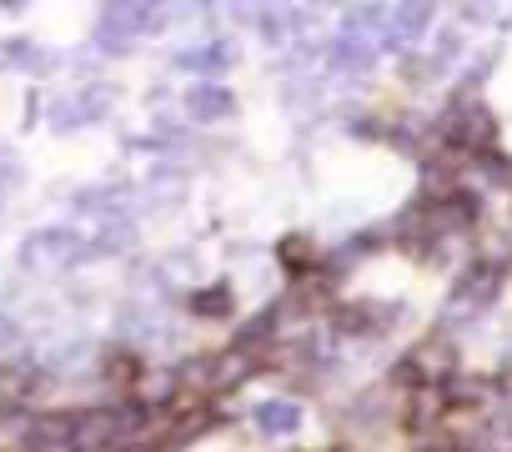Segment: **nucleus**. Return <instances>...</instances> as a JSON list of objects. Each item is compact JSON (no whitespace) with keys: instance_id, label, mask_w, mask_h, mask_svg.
<instances>
[{"instance_id":"obj_1","label":"nucleus","mask_w":512,"mask_h":452,"mask_svg":"<svg viewBox=\"0 0 512 452\" xmlns=\"http://www.w3.org/2000/svg\"><path fill=\"white\" fill-rule=\"evenodd\" d=\"M502 287H507V267L502 262H467L457 272L442 312H437V332H457V327L477 322L482 312H492L497 297H502Z\"/></svg>"},{"instance_id":"obj_2","label":"nucleus","mask_w":512,"mask_h":452,"mask_svg":"<svg viewBox=\"0 0 512 452\" xmlns=\"http://www.w3.org/2000/svg\"><path fill=\"white\" fill-rule=\"evenodd\" d=\"M402 317H407V302L402 297L397 302H387V297H357V302H337L327 312V327L337 337H347V342H377L392 327H402Z\"/></svg>"},{"instance_id":"obj_3","label":"nucleus","mask_w":512,"mask_h":452,"mask_svg":"<svg viewBox=\"0 0 512 452\" xmlns=\"http://www.w3.org/2000/svg\"><path fill=\"white\" fill-rule=\"evenodd\" d=\"M81 257H96V252H91V242L81 232H71V226H41V232H31L21 242V267L26 272H66Z\"/></svg>"},{"instance_id":"obj_4","label":"nucleus","mask_w":512,"mask_h":452,"mask_svg":"<svg viewBox=\"0 0 512 452\" xmlns=\"http://www.w3.org/2000/svg\"><path fill=\"white\" fill-rule=\"evenodd\" d=\"M171 66L186 71V76H201V81H221L226 71L241 66V46L231 36H216V41H201V46H181L171 56Z\"/></svg>"},{"instance_id":"obj_5","label":"nucleus","mask_w":512,"mask_h":452,"mask_svg":"<svg viewBox=\"0 0 512 452\" xmlns=\"http://www.w3.org/2000/svg\"><path fill=\"white\" fill-rule=\"evenodd\" d=\"M407 352H412V362H417V372H422L427 387H447L452 377H462V352H457V337L452 332H432V337H422Z\"/></svg>"},{"instance_id":"obj_6","label":"nucleus","mask_w":512,"mask_h":452,"mask_svg":"<svg viewBox=\"0 0 512 452\" xmlns=\"http://www.w3.org/2000/svg\"><path fill=\"white\" fill-rule=\"evenodd\" d=\"M447 417V392L442 387H417L402 397V417L397 427L412 437V442H437V427Z\"/></svg>"},{"instance_id":"obj_7","label":"nucleus","mask_w":512,"mask_h":452,"mask_svg":"<svg viewBox=\"0 0 512 452\" xmlns=\"http://www.w3.org/2000/svg\"><path fill=\"white\" fill-rule=\"evenodd\" d=\"M236 91L231 86H221V81H196V86H186V96H181V116L186 121H196V126H216V121H231L236 116Z\"/></svg>"},{"instance_id":"obj_8","label":"nucleus","mask_w":512,"mask_h":452,"mask_svg":"<svg viewBox=\"0 0 512 452\" xmlns=\"http://www.w3.org/2000/svg\"><path fill=\"white\" fill-rule=\"evenodd\" d=\"M377 61H382V46H377V41L352 36V31H337V36H332V56H327V71H332V76L367 81Z\"/></svg>"},{"instance_id":"obj_9","label":"nucleus","mask_w":512,"mask_h":452,"mask_svg":"<svg viewBox=\"0 0 512 452\" xmlns=\"http://www.w3.org/2000/svg\"><path fill=\"white\" fill-rule=\"evenodd\" d=\"M251 427H256V437H267V442L297 437L307 427V407L297 397H262V402L251 407Z\"/></svg>"},{"instance_id":"obj_10","label":"nucleus","mask_w":512,"mask_h":452,"mask_svg":"<svg viewBox=\"0 0 512 452\" xmlns=\"http://www.w3.org/2000/svg\"><path fill=\"white\" fill-rule=\"evenodd\" d=\"M432 21H437L432 6H392V26H387V36H382V51H402V56H407L417 41L432 36Z\"/></svg>"},{"instance_id":"obj_11","label":"nucleus","mask_w":512,"mask_h":452,"mask_svg":"<svg viewBox=\"0 0 512 452\" xmlns=\"http://www.w3.org/2000/svg\"><path fill=\"white\" fill-rule=\"evenodd\" d=\"M277 267L287 272V287H292V282L317 277V267H322L317 237H312V232H287V237L277 242Z\"/></svg>"},{"instance_id":"obj_12","label":"nucleus","mask_w":512,"mask_h":452,"mask_svg":"<svg viewBox=\"0 0 512 452\" xmlns=\"http://www.w3.org/2000/svg\"><path fill=\"white\" fill-rule=\"evenodd\" d=\"M186 312L201 317V322H226V317L236 312V282L221 277V282H211V287H196V292L186 297Z\"/></svg>"},{"instance_id":"obj_13","label":"nucleus","mask_w":512,"mask_h":452,"mask_svg":"<svg viewBox=\"0 0 512 452\" xmlns=\"http://www.w3.org/2000/svg\"><path fill=\"white\" fill-rule=\"evenodd\" d=\"M31 452H76V417H36L26 432Z\"/></svg>"},{"instance_id":"obj_14","label":"nucleus","mask_w":512,"mask_h":452,"mask_svg":"<svg viewBox=\"0 0 512 452\" xmlns=\"http://www.w3.org/2000/svg\"><path fill=\"white\" fill-rule=\"evenodd\" d=\"M427 61H432L437 81L452 76V66H467V36H462V26H437V36L427 41Z\"/></svg>"},{"instance_id":"obj_15","label":"nucleus","mask_w":512,"mask_h":452,"mask_svg":"<svg viewBox=\"0 0 512 452\" xmlns=\"http://www.w3.org/2000/svg\"><path fill=\"white\" fill-rule=\"evenodd\" d=\"M442 392H447V412H472L497 397V382L492 377H452Z\"/></svg>"},{"instance_id":"obj_16","label":"nucleus","mask_w":512,"mask_h":452,"mask_svg":"<svg viewBox=\"0 0 512 452\" xmlns=\"http://www.w3.org/2000/svg\"><path fill=\"white\" fill-rule=\"evenodd\" d=\"M472 171H477V181H482V186H492V191H507V196H512V156H507L502 146L477 151V156H472Z\"/></svg>"},{"instance_id":"obj_17","label":"nucleus","mask_w":512,"mask_h":452,"mask_svg":"<svg viewBox=\"0 0 512 452\" xmlns=\"http://www.w3.org/2000/svg\"><path fill=\"white\" fill-rule=\"evenodd\" d=\"M131 247H136V221H131V216H106V221H101V232H96V242H91L96 257L131 252Z\"/></svg>"},{"instance_id":"obj_18","label":"nucleus","mask_w":512,"mask_h":452,"mask_svg":"<svg viewBox=\"0 0 512 452\" xmlns=\"http://www.w3.org/2000/svg\"><path fill=\"white\" fill-rule=\"evenodd\" d=\"M282 106H287L292 116H302V111L322 106V81H317V76H297V81H282Z\"/></svg>"},{"instance_id":"obj_19","label":"nucleus","mask_w":512,"mask_h":452,"mask_svg":"<svg viewBox=\"0 0 512 452\" xmlns=\"http://www.w3.org/2000/svg\"><path fill=\"white\" fill-rule=\"evenodd\" d=\"M397 81H402V86H412V91L432 86V81H437V71H432L427 51H407V56H397Z\"/></svg>"},{"instance_id":"obj_20","label":"nucleus","mask_w":512,"mask_h":452,"mask_svg":"<svg viewBox=\"0 0 512 452\" xmlns=\"http://www.w3.org/2000/svg\"><path fill=\"white\" fill-rule=\"evenodd\" d=\"M86 357H91V342L76 337V342H61L56 352H46V367H76V362H86Z\"/></svg>"},{"instance_id":"obj_21","label":"nucleus","mask_w":512,"mask_h":452,"mask_svg":"<svg viewBox=\"0 0 512 452\" xmlns=\"http://www.w3.org/2000/svg\"><path fill=\"white\" fill-rule=\"evenodd\" d=\"M116 452H166V442L156 447L151 437H136V442H126V447H116Z\"/></svg>"},{"instance_id":"obj_22","label":"nucleus","mask_w":512,"mask_h":452,"mask_svg":"<svg viewBox=\"0 0 512 452\" xmlns=\"http://www.w3.org/2000/svg\"><path fill=\"white\" fill-rule=\"evenodd\" d=\"M6 347H16V322L0 317V352H6Z\"/></svg>"},{"instance_id":"obj_23","label":"nucleus","mask_w":512,"mask_h":452,"mask_svg":"<svg viewBox=\"0 0 512 452\" xmlns=\"http://www.w3.org/2000/svg\"><path fill=\"white\" fill-rule=\"evenodd\" d=\"M457 16H462V21L472 26V21H487V16H492V6H462Z\"/></svg>"}]
</instances>
